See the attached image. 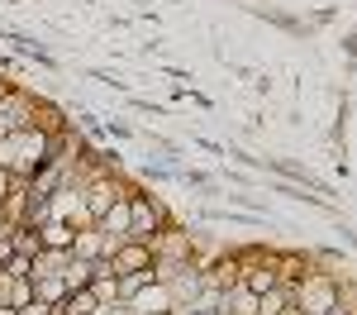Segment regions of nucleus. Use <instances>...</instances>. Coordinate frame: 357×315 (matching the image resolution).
<instances>
[{"instance_id":"1","label":"nucleus","mask_w":357,"mask_h":315,"mask_svg":"<svg viewBox=\"0 0 357 315\" xmlns=\"http://www.w3.org/2000/svg\"><path fill=\"white\" fill-rule=\"evenodd\" d=\"M91 306H96L91 296H72V301H67V315H91Z\"/></svg>"},{"instance_id":"2","label":"nucleus","mask_w":357,"mask_h":315,"mask_svg":"<svg viewBox=\"0 0 357 315\" xmlns=\"http://www.w3.org/2000/svg\"><path fill=\"white\" fill-rule=\"evenodd\" d=\"M338 301H343V306L357 315V286H343V291H338Z\"/></svg>"},{"instance_id":"3","label":"nucleus","mask_w":357,"mask_h":315,"mask_svg":"<svg viewBox=\"0 0 357 315\" xmlns=\"http://www.w3.org/2000/svg\"><path fill=\"white\" fill-rule=\"evenodd\" d=\"M281 306H286V296H267V301H262V311H267V315H276Z\"/></svg>"},{"instance_id":"4","label":"nucleus","mask_w":357,"mask_h":315,"mask_svg":"<svg viewBox=\"0 0 357 315\" xmlns=\"http://www.w3.org/2000/svg\"><path fill=\"white\" fill-rule=\"evenodd\" d=\"M119 263H124V268H138V263H143V249H129V254L119 258Z\"/></svg>"},{"instance_id":"5","label":"nucleus","mask_w":357,"mask_h":315,"mask_svg":"<svg viewBox=\"0 0 357 315\" xmlns=\"http://www.w3.org/2000/svg\"><path fill=\"white\" fill-rule=\"evenodd\" d=\"M0 315H10V311H0Z\"/></svg>"}]
</instances>
